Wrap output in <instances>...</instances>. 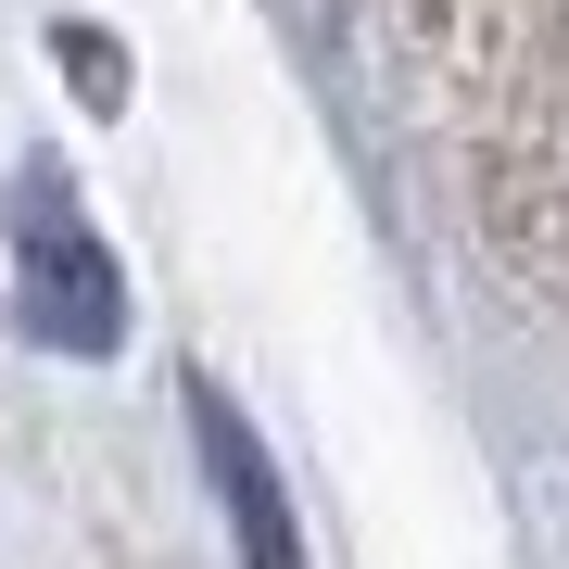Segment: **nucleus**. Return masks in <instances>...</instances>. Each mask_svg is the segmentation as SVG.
<instances>
[{
    "label": "nucleus",
    "instance_id": "2",
    "mask_svg": "<svg viewBox=\"0 0 569 569\" xmlns=\"http://www.w3.org/2000/svg\"><path fill=\"white\" fill-rule=\"evenodd\" d=\"M203 468H216V493L241 507V557L253 569H291V493H279V468H266V443H253V418H228V392H203Z\"/></svg>",
    "mask_w": 569,
    "mask_h": 569
},
{
    "label": "nucleus",
    "instance_id": "1",
    "mask_svg": "<svg viewBox=\"0 0 569 569\" xmlns=\"http://www.w3.org/2000/svg\"><path fill=\"white\" fill-rule=\"evenodd\" d=\"M13 317H26V342H51V355H114L127 342V279H114L102 228L63 203L51 178L13 190Z\"/></svg>",
    "mask_w": 569,
    "mask_h": 569
}]
</instances>
